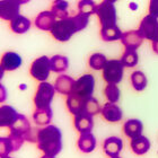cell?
<instances>
[{
    "label": "cell",
    "mask_w": 158,
    "mask_h": 158,
    "mask_svg": "<svg viewBox=\"0 0 158 158\" xmlns=\"http://www.w3.org/2000/svg\"><path fill=\"white\" fill-rule=\"evenodd\" d=\"M112 158H120V157H118V156H116V157H112Z\"/></svg>",
    "instance_id": "41"
},
{
    "label": "cell",
    "mask_w": 158,
    "mask_h": 158,
    "mask_svg": "<svg viewBox=\"0 0 158 158\" xmlns=\"http://www.w3.org/2000/svg\"><path fill=\"white\" fill-rule=\"evenodd\" d=\"M1 93H2V96H1L0 101L3 102V101H5V94H6V93H5V87H3V86H1Z\"/></svg>",
    "instance_id": "36"
},
{
    "label": "cell",
    "mask_w": 158,
    "mask_h": 158,
    "mask_svg": "<svg viewBox=\"0 0 158 158\" xmlns=\"http://www.w3.org/2000/svg\"><path fill=\"white\" fill-rule=\"evenodd\" d=\"M22 58L16 52H6L1 56V69L3 71H14L22 66Z\"/></svg>",
    "instance_id": "11"
},
{
    "label": "cell",
    "mask_w": 158,
    "mask_h": 158,
    "mask_svg": "<svg viewBox=\"0 0 158 158\" xmlns=\"http://www.w3.org/2000/svg\"><path fill=\"white\" fill-rule=\"evenodd\" d=\"M77 6H78L79 13L88 15V16L96 14V9H97V5L94 0H79Z\"/></svg>",
    "instance_id": "29"
},
{
    "label": "cell",
    "mask_w": 158,
    "mask_h": 158,
    "mask_svg": "<svg viewBox=\"0 0 158 158\" xmlns=\"http://www.w3.org/2000/svg\"><path fill=\"white\" fill-rule=\"evenodd\" d=\"M37 148L45 155L56 156L62 150V132L56 125H46L37 130Z\"/></svg>",
    "instance_id": "2"
},
{
    "label": "cell",
    "mask_w": 158,
    "mask_h": 158,
    "mask_svg": "<svg viewBox=\"0 0 158 158\" xmlns=\"http://www.w3.org/2000/svg\"><path fill=\"white\" fill-rule=\"evenodd\" d=\"M89 23V16L85 14L78 13L75 16H68L67 18L56 20L53 25L51 32L56 41L59 42H67L73 37V34L77 32L85 30Z\"/></svg>",
    "instance_id": "1"
},
{
    "label": "cell",
    "mask_w": 158,
    "mask_h": 158,
    "mask_svg": "<svg viewBox=\"0 0 158 158\" xmlns=\"http://www.w3.org/2000/svg\"><path fill=\"white\" fill-rule=\"evenodd\" d=\"M56 22V15L51 11V10H46V11H42L35 18V26L41 31H51L53 25Z\"/></svg>",
    "instance_id": "12"
},
{
    "label": "cell",
    "mask_w": 158,
    "mask_h": 158,
    "mask_svg": "<svg viewBox=\"0 0 158 158\" xmlns=\"http://www.w3.org/2000/svg\"><path fill=\"white\" fill-rule=\"evenodd\" d=\"M122 34L123 33L118 27V25L112 27H102L101 28V37L105 42H113V41L121 40Z\"/></svg>",
    "instance_id": "24"
},
{
    "label": "cell",
    "mask_w": 158,
    "mask_h": 158,
    "mask_svg": "<svg viewBox=\"0 0 158 158\" xmlns=\"http://www.w3.org/2000/svg\"><path fill=\"white\" fill-rule=\"evenodd\" d=\"M85 103L86 99L81 98L75 94H70L67 97V107L69 110V112L73 115H78V114L84 112Z\"/></svg>",
    "instance_id": "20"
},
{
    "label": "cell",
    "mask_w": 158,
    "mask_h": 158,
    "mask_svg": "<svg viewBox=\"0 0 158 158\" xmlns=\"http://www.w3.org/2000/svg\"><path fill=\"white\" fill-rule=\"evenodd\" d=\"M104 1H107V2H111V3H115L118 0H104Z\"/></svg>",
    "instance_id": "39"
},
{
    "label": "cell",
    "mask_w": 158,
    "mask_h": 158,
    "mask_svg": "<svg viewBox=\"0 0 158 158\" xmlns=\"http://www.w3.org/2000/svg\"><path fill=\"white\" fill-rule=\"evenodd\" d=\"M75 127H76L77 131L81 133H89L92 132L93 127H94V121H93V116L87 114V113H80L78 115H75Z\"/></svg>",
    "instance_id": "14"
},
{
    "label": "cell",
    "mask_w": 158,
    "mask_h": 158,
    "mask_svg": "<svg viewBox=\"0 0 158 158\" xmlns=\"http://www.w3.org/2000/svg\"><path fill=\"white\" fill-rule=\"evenodd\" d=\"M120 60H121V62L123 63L124 67L132 68V67H135L138 63L139 58L135 50H125L123 56H122V58Z\"/></svg>",
    "instance_id": "30"
},
{
    "label": "cell",
    "mask_w": 158,
    "mask_h": 158,
    "mask_svg": "<svg viewBox=\"0 0 158 158\" xmlns=\"http://www.w3.org/2000/svg\"><path fill=\"white\" fill-rule=\"evenodd\" d=\"M31 28V20L23 15H18L10 20V30L16 34H24Z\"/></svg>",
    "instance_id": "21"
},
{
    "label": "cell",
    "mask_w": 158,
    "mask_h": 158,
    "mask_svg": "<svg viewBox=\"0 0 158 158\" xmlns=\"http://www.w3.org/2000/svg\"><path fill=\"white\" fill-rule=\"evenodd\" d=\"M102 111L101 109V105H99L98 101L94 97H90V98L86 99V103H85V109H84V112L82 113H87L89 115H96V114H98L99 112Z\"/></svg>",
    "instance_id": "32"
},
{
    "label": "cell",
    "mask_w": 158,
    "mask_h": 158,
    "mask_svg": "<svg viewBox=\"0 0 158 158\" xmlns=\"http://www.w3.org/2000/svg\"><path fill=\"white\" fill-rule=\"evenodd\" d=\"M101 114L104 118V120L107 122H118L122 120V116H123V113H122V110L118 107V105H115V103H106L105 105L102 107V111H101Z\"/></svg>",
    "instance_id": "13"
},
{
    "label": "cell",
    "mask_w": 158,
    "mask_h": 158,
    "mask_svg": "<svg viewBox=\"0 0 158 158\" xmlns=\"http://www.w3.org/2000/svg\"><path fill=\"white\" fill-rule=\"evenodd\" d=\"M41 158H54V156H51V155H44L42 156Z\"/></svg>",
    "instance_id": "38"
},
{
    "label": "cell",
    "mask_w": 158,
    "mask_h": 158,
    "mask_svg": "<svg viewBox=\"0 0 158 158\" xmlns=\"http://www.w3.org/2000/svg\"><path fill=\"white\" fill-rule=\"evenodd\" d=\"M106 62H107V59L106 56L102 53H94L89 56L88 60V64L89 67L94 70H102L104 69Z\"/></svg>",
    "instance_id": "28"
},
{
    "label": "cell",
    "mask_w": 158,
    "mask_h": 158,
    "mask_svg": "<svg viewBox=\"0 0 158 158\" xmlns=\"http://www.w3.org/2000/svg\"><path fill=\"white\" fill-rule=\"evenodd\" d=\"M18 113L13 106L2 105L0 107V127H8L10 128L16 121Z\"/></svg>",
    "instance_id": "17"
},
{
    "label": "cell",
    "mask_w": 158,
    "mask_h": 158,
    "mask_svg": "<svg viewBox=\"0 0 158 158\" xmlns=\"http://www.w3.org/2000/svg\"><path fill=\"white\" fill-rule=\"evenodd\" d=\"M68 7L69 3L66 0H54L51 5V11L56 15V18L63 19L68 17Z\"/></svg>",
    "instance_id": "26"
},
{
    "label": "cell",
    "mask_w": 158,
    "mask_h": 158,
    "mask_svg": "<svg viewBox=\"0 0 158 158\" xmlns=\"http://www.w3.org/2000/svg\"><path fill=\"white\" fill-rule=\"evenodd\" d=\"M123 148V141L118 137H110L103 143L104 152L110 157H116Z\"/></svg>",
    "instance_id": "15"
},
{
    "label": "cell",
    "mask_w": 158,
    "mask_h": 158,
    "mask_svg": "<svg viewBox=\"0 0 158 158\" xmlns=\"http://www.w3.org/2000/svg\"><path fill=\"white\" fill-rule=\"evenodd\" d=\"M149 15L158 18V0H150L149 1Z\"/></svg>",
    "instance_id": "34"
},
{
    "label": "cell",
    "mask_w": 158,
    "mask_h": 158,
    "mask_svg": "<svg viewBox=\"0 0 158 158\" xmlns=\"http://www.w3.org/2000/svg\"><path fill=\"white\" fill-rule=\"evenodd\" d=\"M52 115L53 112L51 106L45 107V109H36L33 114V120L35 124L40 127H45V125H49V123L51 122Z\"/></svg>",
    "instance_id": "22"
},
{
    "label": "cell",
    "mask_w": 158,
    "mask_h": 158,
    "mask_svg": "<svg viewBox=\"0 0 158 158\" xmlns=\"http://www.w3.org/2000/svg\"><path fill=\"white\" fill-rule=\"evenodd\" d=\"M50 62H51V70L54 73H64L69 67L68 58L64 56H60V54L53 56L50 59Z\"/></svg>",
    "instance_id": "25"
},
{
    "label": "cell",
    "mask_w": 158,
    "mask_h": 158,
    "mask_svg": "<svg viewBox=\"0 0 158 158\" xmlns=\"http://www.w3.org/2000/svg\"><path fill=\"white\" fill-rule=\"evenodd\" d=\"M139 32L141 33L143 39L149 41L158 40V18L152 15H146L139 25Z\"/></svg>",
    "instance_id": "8"
},
{
    "label": "cell",
    "mask_w": 158,
    "mask_h": 158,
    "mask_svg": "<svg viewBox=\"0 0 158 158\" xmlns=\"http://www.w3.org/2000/svg\"><path fill=\"white\" fill-rule=\"evenodd\" d=\"M11 152H15V149H14V145L10 138H0V155L1 157L2 156H8V154H10Z\"/></svg>",
    "instance_id": "33"
},
{
    "label": "cell",
    "mask_w": 158,
    "mask_h": 158,
    "mask_svg": "<svg viewBox=\"0 0 158 158\" xmlns=\"http://www.w3.org/2000/svg\"><path fill=\"white\" fill-rule=\"evenodd\" d=\"M104 94L110 103H116L120 99V89L116 84H107L104 89Z\"/></svg>",
    "instance_id": "31"
},
{
    "label": "cell",
    "mask_w": 158,
    "mask_h": 158,
    "mask_svg": "<svg viewBox=\"0 0 158 158\" xmlns=\"http://www.w3.org/2000/svg\"><path fill=\"white\" fill-rule=\"evenodd\" d=\"M152 51H154L156 54H158V40H156V41L152 42Z\"/></svg>",
    "instance_id": "35"
},
{
    "label": "cell",
    "mask_w": 158,
    "mask_h": 158,
    "mask_svg": "<svg viewBox=\"0 0 158 158\" xmlns=\"http://www.w3.org/2000/svg\"><path fill=\"white\" fill-rule=\"evenodd\" d=\"M143 130V124L140 120L137 118H130L123 124V132L125 135H128L129 138L135 139L140 137Z\"/></svg>",
    "instance_id": "16"
},
{
    "label": "cell",
    "mask_w": 158,
    "mask_h": 158,
    "mask_svg": "<svg viewBox=\"0 0 158 158\" xmlns=\"http://www.w3.org/2000/svg\"><path fill=\"white\" fill-rule=\"evenodd\" d=\"M20 3L17 0H1L0 1V18L3 20H13L19 14Z\"/></svg>",
    "instance_id": "9"
},
{
    "label": "cell",
    "mask_w": 158,
    "mask_h": 158,
    "mask_svg": "<svg viewBox=\"0 0 158 158\" xmlns=\"http://www.w3.org/2000/svg\"><path fill=\"white\" fill-rule=\"evenodd\" d=\"M124 66L121 60H109L103 69V79L107 84H118L123 78Z\"/></svg>",
    "instance_id": "6"
},
{
    "label": "cell",
    "mask_w": 158,
    "mask_h": 158,
    "mask_svg": "<svg viewBox=\"0 0 158 158\" xmlns=\"http://www.w3.org/2000/svg\"><path fill=\"white\" fill-rule=\"evenodd\" d=\"M54 86L48 81H41L37 86L36 93L34 96V105L36 109H45L51 105L56 93Z\"/></svg>",
    "instance_id": "3"
},
{
    "label": "cell",
    "mask_w": 158,
    "mask_h": 158,
    "mask_svg": "<svg viewBox=\"0 0 158 158\" xmlns=\"http://www.w3.org/2000/svg\"><path fill=\"white\" fill-rule=\"evenodd\" d=\"M18 2L20 3V5H24V3H27V2H30L31 0H17Z\"/></svg>",
    "instance_id": "37"
},
{
    "label": "cell",
    "mask_w": 158,
    "mask_h": 158,
    "mask_svg": "<svg viewBox=\"0 0 158 158\" xmlns=\"http://www.w3.org/2000/svg\"><path fill=\"white\" fill-rule=\"evenodd\" d=\"M143 36L139 30H131L122 34L121 42L124 45L125 50H137L142 44Z\"/></svg>",
    "instance_id": "10"
},
{
    "label": "cell",
    "mask_w": 158,
    "mask_h": 158,
    "mask_svg": "<svg viewBox=\"0 0 158 158\" xmlns=\"http://www.w3.org/2000/svg\"><path fill=\"white\" fill-rule=\"evenodd\" d=\"M131 149L135 155H145L146 152L150 149V141L145 135H140L138 138L131 140Z\"/></svg>",
    "instance_id": "23"
},
{
    "label": "cell",
    "mask_w": 158,
    "mask_h": 158,
    "mask_svg": "<svg viewBox=\"0 0 158 158\" xmlns=\"http://www.w3.org/2000/svg\"><path fill=\"white\" fill-rule=\"evenodd\" d=\"M96 15L98 17L99 24L102 27H112L116 25L118 15H116V8L114 3L103 1L97 5Z\"/></svg>",
    "instance_id": "4"
},
{
    "label": "cell",
    "mask_w": 158,
    "mask_h": 158,
    "mask_svg": "<svg viewBox=\"0 0 158 158\" xmlns=\"http://www.w3.org/2000/svg\"><path fill=\"white\" fill-rule=\"evenodd\" d=\"M73 84H75V80L70 76L60 75L56 80L54 88H56V92L62 94V95H70L73 93Z\"/></svg>",
    "instance_id": "18"
},
{
    "label": "cell",
    "mask_w": 158,
    "mask_h": 158,
    "mask_svg": "<svg viewBox=\"0 0 158 158\" xmlns=\"http://www.w3.org/2000/svg\"><path fill=\"white\" fill-rule=\"evenodd\" d=\"M51 71V62L48 56H43L34 60L30 68L31 76L39 81H46Z\"/></svg>",
    "instance_id": "7"
},
{
    "label": "cell",
    "mask_w": 158,
    "mask_h": 158,
    "mask_svg": "<svg viewBox=\"0 0 158 158\" xmlns=\"http://www.w3.org/2000/svg\"><path fill=\"white\" fill-rule=\"evenodd\" d=\"M94 88H95V78L93 75L87 73L75 80L71 94H75L84 99H88L93 97Z\"/></svg>",
    "instance_id": "5"
},
{
    "label": "cell",
    "mask_w": 158,
    "mask_h": 158,
    "mask_svg": "<svg viewBox=\"0 0 158 158\" xmlns=\"http://www.w3.org/2000/svg\"><path fill=\"white\" fill-rule=\"evenodd\" d=\"M131 84L137 92H142L147 87V77L141 71H135L131 75Z\"/></svg>",
    "instance_id": "27"
},
{
    "label": "cell",
    "mask_w": 158,
    "mask_h": 158,
    "mask_svg": "<svg viewBox=\"0 0 158 158\" xmlns=\"http://www.w3.org/2000/svg\"><path fill=\"white\" fill-rule=\"evenodd\" d=\"M1 158H11V157H9V156H2Z\"/></svg>",
    "instance_id": "40"
},
{
    "label": "cell",
    "mask_w": 158,
    "mask_h": 158,
    "mask_svg": "<svg viewBox=\"0 0 158 158\" xmlns=\"http://www.w3.org/2000/svg\"><path fill=\"white\" fill-rule=\"evenodd\" d=\"M77 145H78L79 150H81L85 154H89V152H94V149L96 148L95 135H92V132H89V133H81V135L78 139Z\"/></svg>",
    "instance_id": "19"
}]
</instances>
